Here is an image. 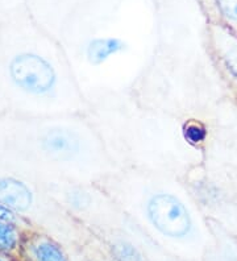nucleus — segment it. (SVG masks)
<instances>
[{"label":"nucleus","mask_w":237,"mask_h":261,"mask_svg":"<svg viewBox=\"0 0 237 261\" xmlns=\"http://www.w3.org/2000/svg\"><path fill=\"white\" fill-rule=\"evenodd\" d=\"M135 226L171 243L203 238L207 219L187 182L173 175L137 169H117L96 182Z\"/></svg>","instance_id":"nucleus-5"},{"label":"nucleus","mask_w":237,"mask_h":261,"mask_svg":"<svg viewBox=\"0 0 237 261\" xmlns=\"http://www.w3.org/2000/svg\"><path fill=\"white\" fill-rule=\"evenodd\" d=\"M160 2H164V0H157V3H160Z\"/></svg>","instance_id":"nucleus-14"},{"label":"nucleus","mask_w":237,"mask_h":261,"mask_svg":"<svg viewBox=\"0 0 237 261\" xmlns=\"http://www.w3.org/2000/svg\"><path fill=\"white\" fill-rule=\"evenodd\" d=\"M22 4H24V0H0V17H3L8 11Z\"/></svg>","instance_id":"nucleus-12"},{"label":"nucleus","mask_w":237,"mask_h":261,"mask_svg":"<svg viewBox=\"0 0 237 261\" xmlns=\"http://www.w3.org/2000/svg\"><path fill=\"white\" fill-rule=\"evenodd\" d=\"M0 166L35 182L63 178L86 184L119 169L86 114L0 112Z\"/></svg>","instance_id":"nucleus-3"},{"label":"nucleus","mask_w":237,"mask_h":261,"mask_svg":"<svg viewBox=\"0 0 237 261\" xmlns=\"http://www.w3.org/2000/svg\"><path fill=\"white\" fill-rule=\"evenodd\" d=\"M31 229L33 228H24L0 220V255H11L22 247L24 238Z\"/></svg>","instance_id":"nucleus-10"},{"label":"nucleus","mask_w":237,"mask_h":261,"mask_svg":"<svg viewBox=\"0 0 237 261\" xmlns=\"http://www.w3.org/2000/svg\"><path fill=\"white\" fill-rule=\"evenodd\" d=\"M208 49L228 93L237 99V35L224 25L209 22Z\"/></svg>","instance_id":"nucleus-7"},{"label":"nucleus","mask_w":237,"mask_h":261,"mask_svg":"<svg viewBox=\"0 0 237 261\" xmlns=\"http://www.w3.org/2000/svg\"><path fill=\"white\" fill-rule=\"evenodd\" d=\"M157 0H73L51 36L91 106L129 96L157 49Z\"/></svg>","instance_id":"nucleus-1"},{"label":"nucleus","mask_w":237,"mask_h":261,"mask_svg":"<svg viewBox=\"0 0 237 261\" xmlns=\"http://www.w3.org/2000/svg\"><path fill=\"white\" fill-rule=\"evenodd\" d=\"M209 22L220 24L237 35V0H198Z\"/></svg>","instance_id":"nucleus-9"},{"label":"nucleus","mask_w":237,"mask_h":261,"mask_svg":"<svg viewBox=\"0 0 237 261\" xmlns=\"http://www.w3.org/2000/svg\"><path fill=\"white\" fill-rule=\"evenodd\" d=\"M0 202L25 218L33 227L65 229L81 224L54 201L40 184L2 166Z\"/></svg>","instance_id":"nucleus-6"},{"label":"nucleus","mask_w":237,"mask_h":261,"mask_svg":"<svg viewBox=\"0 0 237 261\" xmlns=\"http://www.w3.org/2000/svg\"><path fill=\"white\" fill-rule=\"evenodd\" d=\"M32 261H69L67 255L57 240L47 233L35 229L28 231L22 242Z\"/></svg>","instance_id":"nucleus-8"},{"label":"nucleus","mask_w":237,"mask_h":261,"mask_svg":"<svg viewBox=\"0 0 237 261\" xmlns=\"http://www.w3.org/2000/svg\"><path fill=\"white\" fill-rule=\"evenodd\" d=\"M90 109L62 45L25 6L0 17V112L56 116Z\"/></svg>","instance_id":"nucleus-2"},{"label":"nucleus","mask_w":237,"mask_h":261,"mask_svg":"<svg viewBox=\"0 0 237 261\" xmlns=\"http://www.w3.org/2000/svg\"><path fill=\"white\" fill-rule=\"evenodd\" d=\"M0 261H10L4 255H0Z\"/></svg>","instance_id":"nucleus-13"},{"label":"nucleus","mask_w":237,"mask_h":261,"mask_svg":"<svg viewBox=\"0 0 237 261\" xmlns=\"http://www.w3.org/2000/svg\"><path fill=\"white\" fill-rule=\"evenodd\" d=\"M111 251L117 261H144L139 249L125 240H116L112 243Z\"/></svg>","instance_id":"nucleus-11"},{"label":"nucleus","mask_w":237,"mask_h":261,"mask_svg":"<svg viewBox=\"0 0 237 261\" xmlns=\"http://www.w3.org/2000/svg\"><path fill=\"white\" fill-rule=\"evenodd\" d=\"M119 169H137L187 179L204 168L205 150L180 119L146 109L130 96L91 106L87 112Z\"/></svg>","instance_id":"nucleus-4"}]
</instances>
